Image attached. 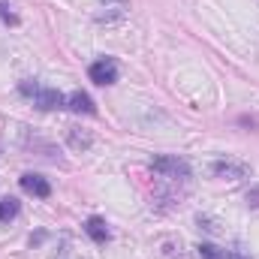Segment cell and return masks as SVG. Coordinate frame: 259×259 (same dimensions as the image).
Here are the masks:
<instances>
[{
  "label": "cell",
  "instance_id": "6da1fadb",
  "mask_svg": "<svg viewBox=\"0 0 259 259\" xmlns=\"http://www.w3.org/2000/svg\"><path fill=\"white\" fill-rule=\"evenodd\" d=\"M151 169L166 181H187L190 178V163L181 157H154Z\"/></svg>",
  "mask_w": 259,
  "mask_h": 259
},
{
  "label": "cell",
  "instance_id": "7a4b0ae2",
  "mask_svg": "<svg viewBox=\"0 0 259 259\" xmlns=\"http://www.w3.org/2000/svg\"><path fill=\"white\" fill-rule=\"evenodd\" d=\"M88 75H91V81H97V84H115V81H118V64H115L112 58H100V61L91 64Z\"/></svg>",
  "mask_w": 259,
  "mask_h": 259
},
{
  "label": "cell",
  "instance_id": "3957f363",
  "mask_svg": "<svg viewBox=\"0 0 259 259\" xmlns=\"http://www.w3.org/2000/svg\"><path fill=\"white\" fill-rule=\"evenodd\" d=\"M214 178H223V181H238V178H247L250 175V166L247 163H235V160H217L211 166Z\"/></svg>",
  "mask_w": 259,
  "mask_h": 259
},
{
  "label": "cell",
  "instance_id": "277c9868",
  "mask_svg": "<svg viewBox=\"0 0 259 259\" xmlns=\"http://www.w3.org/2000/svg\"><path fill=\"white\" fill-rule=\"evenodd\" d=\"M33 106H39L42 112H55V109H66V97L61 91H52V88H36V94L30 97Z\"/></svg>",
  "mask_w": 259,
  "mask_h": 259
},
{
  "label": "cell",
  "instance_id": "5b68a950",
  "mask_svg": "<svg viewBox=\"0 0 259 259\" xmlns=\"http://www.w3.org/2000/svg\"><path fill=\"white\" fill-rule=\"evenodd\" d=\"M21 190L30 193V196H36V199H49V196H52V184H49L42 175L27 172V175H21Z\"/></svg>",
  "mask_w": 259,
  "mask_h": 259
},
{
  "label": "cell",
  "instance_id": "8992f818",
  "mask_svg": "<svg viewBox=\"0 0 259 259\" xmlns=\"http://www.w3.org/2000/svg\"><path fill=\"white\" fill-rule=\"evenodd\" d=\"M66 109L69 112H78V115H94L97 109H94V100L84 94V91H72L69 97H66Z\"/></svg>",
  "mask_w": 259,
  "mask_h": 259
},
{
  "label": "cell",
  "instance_id": "52a82bcc",
  "mask_svg": "<svg viewBox=\"0 0 259 259\" xmlns=\"http://www.w3.org/2000/svg\"><path fill=\"white\" fill-rule=\"evenodd\" d=\"M84 232H88L97 244H106V241L112 238V232H109V226H106L103 217H88V220H84Z\"/></svg>",
  "mask_w": 259,
  "mask_h": 259
},
{
  "label": "cell",
  "instance_id": "ba28073f",
  "mask_svg": "<svg viewBox=\"0 0 259 259\" xmlns=\"http://www.w3.org/2000/svg\"><path fill=\"white\" fill-rule=\"evenodd\" d=\"M18 199H12V196H6V199H0V223H9V220H15L18 217Z\"/></svg>",
  "mask_w": 259,
  "mask_h": 259
},
{
  "label": "cell",
  "instance_id": "9c48e42d",
  "mask_svg": "<svg viewBox=\"0 0 259 259\" xmlns=\"http://www.w3.org/2000/svg\"><path fill=\"white\" fill-rule=\"evenodd\" d=\"M69 145L84 151V148H91V136H88V133H78V127H72L69 130Z\"/></svg>",
  "mask_w": 259,
  "mask_h": 259
},
{
  "label": "cell",
  "instance_id": "30bf717a",
  "mask_svg": "<svg viewBox=\"0 0 259 259\" xmlns=\"http://www.w3.org/2000/svg\"><path fill=\"white\" fill-rule=\"evenodd\" d=\"M199 256L202 259H226V250H220L214 244H199Z\"/></svg>",
  "mask_w": 259,
  "mask_h": 259
},
{
  "label": "cell",
  "instance_id": "8fae6325",
  "mask_svg": "<svg viewBox=\"0 0 259 259\" xmlns=\"http://www.w3.org/2000/svg\"><path fill=\"white\" fill-rule=\"evenodd\" d=\"M0 15H3V21H9V24H15V21H18V18L6 9V0H0Z\"/></svg>",
  "mask_w": 259,
  "mask_h": 259
},
{
  "label": "cell",
  "instance_id": "7c38bea8",
  "mask_svg": "<svg viewBox=\"0 0 259 259\" xmlns=\"http://www.w3.org/2000/svg\"><path fill=\"white\" fill-rule=\"evenodd\" d=\"M247 205H250V208H259V187L247 190Z\"/></svg>",
  "mask_w": 259,
  "mask_h": 259
},
{
  "label": "cell",
  "instance_id": "4fadbf2b",
  "mask_svg": "<svg viewBox=\"0 0 259 259\" xmlns=\"http://www.w3.org/2000/svg\"><path fill=\"white\" fill-rule=\"evenodd\" d=\"M106 6H115V9H124L127 6V0H103Z\"/></svg>",
  "mask_w": 259,
  "mask_h": 259
},
{
  "label": "cell",
  "instance_id": "5bb4252c",
  "mask_svg": "<svg viewBox=\"0 0 259 259\" xmlns=\"http://www.w3.org/2000/svg\"><path fill=\"white\" fill-rule=\"evenodd\" d=\"M226 259H247L244 253H238V250H226Z\"/></svg>",
  "mask_w": 259,
  "mask_h": 259
}]
</instances>
